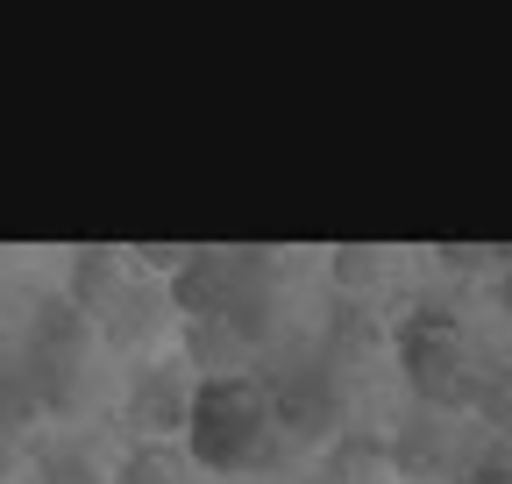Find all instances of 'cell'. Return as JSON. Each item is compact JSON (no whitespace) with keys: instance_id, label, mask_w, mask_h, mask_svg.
I'll list each match as a JSON object with an SVG mask.
<instances>
[{"instance_id":"cell-2","label":"cell","mask_w":512,"mask_h":484,"mask_svg":"<svg viewBox=\"0 0 512 484\" xmlns=\"http://www.w3.org/2000/svg\"><path fill=\"white\" fill-rule=\"evenodd\" d=\"M392 349H399V371H406V385L420 392L427 413H477V392H484V378H491V363L477 356L463 314L413 307V314L392 328Z\"/></svg>"},{"instance_id":"cell-11","label":"cell","mask_w":512,"mask_h":484,"mask_svg":"<svg viewBox=\"0 0 512 484\" xmlns=\"http://www.w3.org/2000/svg\"><path fill=\"white\" fill-rule=\"evenodd\" d=\"M29 342H36V349H64V356H86V349L100 342V321L79 314L64 292H50V299H36V307H29Z\"/></svg>"},{"instance_id":"cell-9","label":"cell","mask_w":512,"mask_h":484,"mask_svg":"<svg viewBox=\"0 0 512 484\" xmlns=\"http://www.w3.org/2000/svg\"><path fill=\"white\" fill-rule=\"evenodd\" d=\"M164 314H171V292L164 285H128L114 307L100 314V349H136V342H150L157 328H164Z\"/></svg>"},{"instance_id":"cell-12","label":"cell","mask_w":512,"mask_h":484,"mask_svg":"<svg viewBox=\"0 0 512 484\" xmlns=\"http://www.w3.org/2000/svg\"><path fill=\"white\" fill-rule=\"evenodd\" d=\"M392 470L406 484H448V470H456V449L441 442L434 420H413V428L392 435Z\"/></svg>"},{"instance_id":"cell-10","label":"cell","mask_w":512,"mask_h":484,"mask_svg":"<svg viewBox=\"0 0 512 484\" xmlns=\"http://www.w3.org/2000/svg\"><path fill=\"white\" fill-rule=\"evenodd\" d=\"M384 470H392V435L349 428L335 449H320V484H377Z\"/></svg>"},{"instance_id":"cell-18","label":"cell","mask_w":512,"mask_h":484,"mask_svg":"<svg viewBox=\"0 0 512 484\" xmlns=\"http://www.w3.org/2000/svg\"><path fill=\"white\" fill-rule=\"evenodd\" d=\"M43 484H114V470H100L86 449H50L43 456Z\"/></svg>"},{"instance_id":"cell-14","label":"cell","mask_w":512,"mask_h":484,"mask_svg":"<svg viewBox=\"0 0 512 484\" xmlns=\"http://www.w3.org/2000/svg\"><path fill=\"white\" fill-rule=\"evenodd\" d=\"M384 271H392V250H377V242H335L328 250V278L342 292H377Z\"/></svg>"},{"instance_id":"cell-17","label":"cell","mask_w":512,"mask_h":484,"mask_svg":"<svg viewBox=\"0 0 512 484\" xmlns=\"http://www.w3.org/2000/svg\"><path fill=\"white\" fill-rule=\"evenodd\" d=\"M477 420H484L498 442H512V363H491V378L477 392Z\"/></svg>"},{"instance_id":"cell-6","label":"cell","mask_w":512,"mask_h":484,"mask_svg":"<svg viewBox=\"0 0 512 484\" xmlns=\"http://www.w3.org/2000/svg\"><path fill=\"white\" fill-rule=\"evenodd\" d=\"M136 285V257L114 250V242H93V250H72V264H64V299H72L79 314H107L114 299Z\"/></svg>"},{"instance_id":"cell-22","label":"cell","mask_w":512,"mask_h":484,"mask_svg":"<svg viewBox=\"0 0 512 484\" xmlns=\"http://www.w3.org/2000/svg\"><path fill=\"white\" fill-rule=\"evenodd\" d=\"M15 470H22V442H15V435H0V484H8Z\"/></svg>"},{"instance_id":"cell-21","label":"cell","mask_w":512,"mask_h":484,"mask_svg":"<svg viewBox=\"0 0 512 484\" xmlns=\"http://www.w3.org/2000/svg\"><path fill=\"white\" fill-rule=\"evenodd\" d=\"M498 307H505V321H512V250H498Z\"/></svg>"},{"instance_id":"cell-24","label":"cell","mask_w":512,"mask_h":484,"mask_svg":"<svg viewBox=\"0 0 512 484\" xmlns=\"http://www.w3.org/2000/svg\"><path fill=\"white\" fill-rule=\"evenodd\" d=\"M0 264H8V250H0Z\"/></svg>"},{"instance_id":"cell-3","label":"cell","mask_w":512,"mask_h":484,"mask_svg":"<svg viewBox=\"0 0 512 484\" xmlns=\"http://www.w3.org/2000/svg\"><path fill=\"white\" fill-rule=\"evenodd\" d=\"M271 413H278L285 442L335 449L349 435V385L328 371V363H285V371H271Z\"/></svg>"},{"instance_id":"cell-7","label":"cell","mask_w":512,"mask_h":484,"mask_svg":"<svg viewBox=\"0 0 512 484\" xmlns=\"http://www.w3.org/2000/svg\"><path fill=\"white\" fill-rule=\"evenodd\" d=\"M15 363L29 371V385H36V399H43L50 420H79V413H86V356H64V349L22 342Z\"/></svg>"},{"instance_id":"cell-16","label":"cell","mask_w":512,"mask_h":484,"mask_svg":"<svg viewBox=\"0 0 512 484\" xmlns=\"http://www.w3.org/2000/svg\"><path fill=\"white\" fill-rule=\"evenodd\" d=\"M384 342H392V328H384L377 314H363V307H342V314L328 321V356H342V363H356V356H377Z\"/></svg>"},{"instance_id":"cell-4","label":"cell","mask_w":512,"mask_h":484,"mask_svg":"<svg viewBox=\"0 0 512 484\" xmlns=\"http://www.w3.org/2000/svg\"><path fill=\"white\" fill-rule=\"evenodd\" d=\"M192 371L185 363H150V371H136L128 378V392H121V420H128V435L136 442H171V435H185L192 428Z\"/></svg>"},{"instance_id":"cell-23","label":"cell","mask_w":512,"mask_h":484,"mask_svg":"<svg viewBox=\"0 0 512 484\" xmlns=\"http://www.w3.org/2000/svg\"><path fill=\"white\" fill-rule=\"evenodd\" d=\"M505 484H512V449H505Z\"/></svg>"},{"instance_id":"cell-15","label":"cell","mask_w":512,"mask_h":484,"mask_svg":"<svg viewBox=\"0 0 512 484\" xmlns=\"http://www.w3.org/2000/svg\"><path fill=\"white\" fill-rule=\"evenodd\" d=\"M36 420H50V413H43V399H36L29 371H22V363H8V371H0V435L29 442V428H36Z\"/></svg>"},{"instance_id":"cell-1","label":"cell","mask_w":512,"mask_h":484,"mask_svg":"<svg viewBox=\"0 0 512 484\" xmlns=\"http://www.w3.org/2000/svg\"><path fill=\"white\" fill-rule=\"evenodd\" d=\"M278 413H271V378L249 371V378H200L192 392V428L185 449L200 470L214 477H242L264 463V449H278Z\"/></svg>"},{"instance_id":"cell-20","label":"cell","mask_w":512,"mask_h":484,"mask_svg":"<svg viewBox=\"0 0 512 484\" xmlns=\"http://www.w3.org/2000/svg\"><path fill=\"white\" fill-rule=\"evenodd\" d=\"M128 257H136V271H150V278H164V285H171V278L192 264V250H185V242H136Z\"/></svg>"},{"instance_id":"cell-5","label":"cell","mask_w":512,"mask_h":484,"mask_svg":"<svg viewBox=\"0 0 512 484\" xmlns=\"http://www.w3.org/2000/svg\"><path fill=\"white\" fill-rule=\"evenodd\" d=\"M235 285H242V250H192V264L164 292H171V314L178 321H221Z\"/></svg>"},{"instance_id":"cell-13","label":"cell","mask_w":512,"mask_h":484,"mask_svg":"<svg viewBox=\"0 0 512 484\" xmlns=\"http://www.w3.org/2000/svg\"><path fill=\"white\" fill-rule=\"evenodd\" d=\"M114 484H192V456H178L171 442H136L114 463Z\"/></svg>"},{"instance_id":"cell-8","label":"cell","mask_w":512,"mask_h":484,"mask_svg":"<svg viewBox=\"0 0 512 484\" xmlns=\"http://www.w3.org/2000/svg\"><path fill=\"white\" fill-rule=\"evenodd\" d=\"M185 371H200V378H249L256 371V342L235 335L228 321H185Z\"/></svg>"},{"instance_id":"cell-19","label":"cell","mask_w":512,"mask_h":484,"mask_svg":"<svg viewBox=\"0 0 512 484\" xmlns=\"http://www.w3.org/2000/svg\"><path fill=\"white\" fill-rule=\"evenodd\" d=\"M434 271L477 278V271H498V250H477V242H434Z\"/></svg>"}]
</instances>
